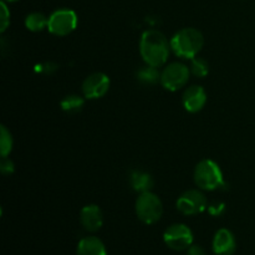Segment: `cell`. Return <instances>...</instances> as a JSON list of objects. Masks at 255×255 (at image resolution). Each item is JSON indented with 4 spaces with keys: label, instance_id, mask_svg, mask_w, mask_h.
<instances>
[{
    "label": "cell",
    "instance_id": "cell-12",
    "mask_svg": "<svg viewBox=\"0 0 255 255\" xmlns=\"http://www.w3.org/2000/svg\"><path fill=\"white\" fill-rule=\"evenodd\" d=\"M80 222L87 232L94 233V232L99 231L104 223V217H102L100 207H97L96 204L84 207L80 213Z\"/></svg>",
    "mask_w": 255,
    "mask_h": 255
},
{
    "label": "cell",
    "instance_id": "cell-6",
    "mask_svg": "<svg viewBox=\"0 0 255 255\" xmlns=\"http://www.w3.org/2000/svg\"><path fill=\"white\" fill-rule=\"evenodd\" d=\"M191 70L182 62H172L161 72V84L168 91H178L189 80Z\"/></svg>",
    "mask_w": 255,
    "mask_h": 255
},
{
    "label": "cell",
    "instance_id": "cell-1",
    "mask_svg": "<svg viewBox=\"0 0 255 255\" xmlns=\"http://www.w3.org/2000/svg\"><path fill=\"white\" fill-rule=\"evenodd\" d=\"M171 42L158 30H146L139 40V54L147 65L159 67L169 56Z\"/></svg>",
    "mask_w": 255,
    "mask_h": 255
},
{
    "label": "cell",
    "instance_id": "cell-3",
    "mask_svg": "<svg viewBox=\"0 0 255 255\" xmlns=\"http://www.w3.org/2000/svg\"><path fill=\"white\" fill-rule=\"evenodd\" d=\"M194 182L204 191H216L224 186L222 169L212 159H203L194 168Z\"/></svg>",
    "mask_w": 255,
    "mask_h": 255
},
{
    "label": "cell",
    "instance_id": "cell-18",
    "mask_svg": "<svg viewBox=\"0 0 255 255\" xmlns=\"http://www.w3.org/2000/svg\"><path fill=\"white\" fill-rule=\"evenodd\" d=\"M12 149V137L11 133L6 129V127L1 126V133H0V153L1 157H7V154Z\"/></svg>",
    "mask_w": 255,
    "mask_h": 255
},
{
    "label": "cell",
    "instance_id": "cell-10",
    "mask_svg": "<svg viewBox=\"0 0 255 255\" xmlns=\"http://www.w3.org/2000/svg\"><path fill=\"white\" fill-rule=\"evenodd\" d=\"M184 109L191 114L199 112L204 107L207 102V94L203 87L201 86H191L184 91L182 96Z\"/></svg>",
    "mask_w": 255,
    "mask_h": 255
},
{
    "label": "cell",
    "instance_id": "cell-8",
    "mask_svg": "<svg viewBox=\"0 0 255 255\" xmlns=\"http://www.w3.org/2000/svg\"><path fill=\"white\" fill-rule=\"evenodd\" d=\"M206 196L198 189H189L184 192L177 201V209L184 216H196L207 208Z\"/></svg>",
    "mask_w": 255,
    "mask_h": 255
},
{
    "label": "cell",
    "instance_id": "cell-21",
    "mask_svg": "<svg viewBox=\"0 0 255 255\" xmlns=\"http://www.w3.org/2000/svg\"><path fill=\"white\" fill-rule=\"evenodd\" d=\"M0 171L2 174H11L14 172V163L10 161L7 157H2L1 163H0Z\"/></svg>",
    "mask_w": 255,
    "mask_h": 255
},
{
    "label": "cell",
    "instance_id": "cell-20",
    "mask_svg": "<svg viewBox=\"0 0 255 255\" xmlns=\"http://www.w3.org/2000/svg\"><path fill=\"white\" fill-rule=\"evenodd\" d=\"M10 24V12L6 6V2H0V31L4 32Z\"/></svg>",
    "mask_w": 255,
    "mask_h": 255
},
{
    "label": "cell",
    "instance_id": "cell-14",
    "mask_svg": "<svg viewBox=\"0 0 255 255\" xmlns=\"http://www.w3.org/2000/svg\"><path fill=\"white\" fill-rule=\"evenodd\" d=\"M153 178L151 174L146 173L143 171H134L131 174V186L134 191L139 192V193H144V192H151L153 188Z\"/></svg>",
    "mask_w": 255,
    "mask_h": 255
},
{
    "label": "cell",
    "instance_id": "cell-9",
    "mask_svg": "<svg viewBox=\"0 0 255 255\" xmlns=\"http://www.w3.org/2000/svg\"><path fill=\"white\" fill-rule=\"evenodd\" d=\"M110 90V79L104 72H94L82 82V94L86 99L97 100L104 97Z\"/></svg>",
    "mask_w": 255,
    "mask_h": 255
},
{
    "label": "cell",
    "instance_id": "cell-23",
    "mask_svg": "<svg viewBox=\"0 0 255 255\" xmlns=\"http://www.w3.org/2000/svg\"><path fill=\"white\" fill-rule=\"evenodd\" d=\"M187 255H207L206 251L199 246H191L187 249Z\"/></svg>",
    "mask_w": 255,
    "mask_h": 255
},
{
    "label": "cell",
    "instance_id": "cell-19",
    "mask_svg": "<svg viewBox=\"0 0 255 255\" xmlns=\"http://www.w3.org/2000/svg\"><path fill=\"white\" fill-rule=\"evenodd\" d=\"M191 72L197 77H206L209 72V65L208 62L201 57H194L192 59L191 65Z\"/></svg>",
    "mask_w": 255,
    "mask_h": 255
},
{
    "label": "cell",
    "instance_id": "cell-16",
    "mask_svg": "<svg viewBox=\"0 0 255 255\" xmlns=\"http://www.w3.org/2000/svg\"><path fill=\"white\" fill-rule=\"evenodd\" d=\"M137 79L144 85H154L158 81H161V72L157 70V67L147 65V66L138 70Z\"/></svg>",
    "mask_w": 255,
    "mask_h": 255
},
{
    "label": "cell",
    "instance_id": "cell-13",
    "mask_svg": "<svg viewBox=\"0 0 255 255\" xmlns=\"http://www.w3.org/2000/svg\"><path fill=\"white\" fill-rule=\"evenodd\" d=\"M76 255H107L104 242L97 237H86L77 244Z\"/></svg>",
    "mask_w": 255,
    "mask_h": 255
},
{
    "label": "cell",
    "instance_id": "cell-7",
    "mask_svg": "<svg viewBox=\"0 0 255 255\" xmlns=\"http://www.w3.org/2000/svg\"><path fill=\"white\" fill-rule=\"evenodd\" d=\"M163 241L172 251H186L193 243V233L186 224H172L164 231Z\"/></svg>",
    "mask_w": 255,
    "mask_h": 255
},
{
    "label": "cell",
    "instance_id": "cell-24",
    "mask_svg": "<svg viewBox=\"0 0 255 255\" xmlns=\"http://www.w3.org/2000/svg\"><path fill=\"white\" fill-rule=\"evenodd\" d=\"M2 1H5V2H15V1H17V0H2Z\"/></svg>",
    "mask_w": 255,
    "mask_h": 255
},
{
    "label": "cell",
    "instance_id": "cell-15",
    "mask_svg": "<svg viewBox=\"0 0 255 255\" xmlns=\"http://www.w3.org/2000/svg\"><path fill=\"white\" fill-rule=\"evenodd\" d=\"M47 24H49V17L45 16L42 12H31L25 19V26L34 32L42 31L45 27H47Z\"/></svg>",
    "mask_w": 255,
    "mask_h": 255
},
{
    "label": "cell",
    "instance_id": "cell-22",
    "mask_svg": "<svg viewBox=\"0 0 255 255\" xmlns=\"http://www.w3.org/2000/svg\"><path fill=\"white\" fill-rule=\"evenodd\" d=\"M208 211L212 216H219V214H222V212L224 211V204L219 203V202L212 203L211 206L208 207Z\"/></svg>",
    "mask_w": 255,
    "mask_h": 255
},
{
    "label": "cell",
    "instance_id": "cell-17",
    "mask_svg": "<svg viewBox=\"0 0 255 255\" xmlns=\"http://www.w3.org/2000/svg\"><path fill=\"white\" fill-rule=\"evenodd\" d=\"M60 106L67 114H76L84 107V99L77 95H69L61 100Z\"/></svg>",
    "mask_w": 255,
    "mask_h": 255
},
{
    "label": "cell",
    "instance_id": "cell-5",
    "mask_svg": "<svg viewBox=\"0 0 255 255\" xmlns=\"http://www.w3.org/2000/svg\"><path fill=\"white\" fill-rule=\"evenodd\" d=\"M77 26V15L74 10L59 9L49 16L47 30L56 36H66Z\"/></svg>",
    "mask_w": 255,
    "mask_h": 255
},
{
    "label": "cell",
    "instance_id": "cell-2",
    "mask_svg": "<svg viewBox=\"0 0 255 255\" xmlns=\"http://www.w3.org/2000/svg\"><path fill=\"white\" fill-rule=\"evenodd\" d=\"M204 44L203 35L194 27H184L171 39V49L177 56L183 59H194Z\"/></svg>",
    "mask_w": 255,
    "mask_h": 255
},
{
    "label": "cell",
    "instance_id": "cell-11",
    "mask_svg": "<svg viewBox=\"0 0 255 255\" xmlns=\"http://www.w3.org/2000/svg\"><path fill=\"white\" fill-rule=\"evenodd\" d=\"M212 248L216 255H233L237 249V242L233 233L228 229H219L213 238Z\"/></svg>",
    "mask_w": 255,
    "mask_h": 255
},
{
    "label": "cell",
    "instance_id": "cell-4",
    "mask_svg": "<svg viewBox=\"0 0 255 255\" xmlns=\"http://www.w3.org/2000/svg\"><path fill=\"white\" fill-rule=\"evenodd\" d=\"M163 213L162 202L152 192H144L136 201V214L144 224H154L161 219Z\"/></svg>",
    "mask_w": 255,
    "mask_h": 255
}]
</instances>
